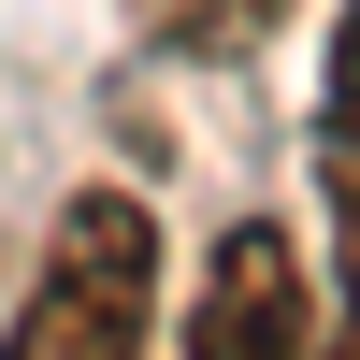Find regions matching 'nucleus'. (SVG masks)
Masks as SVG:
<instances>
[{"label":"nucleus","mask_w":360,"mask_h":360,"mask_svg":"<svg viewBox=\"0 0 360 360\" xmlns=\"http://www.w3.org/2000/svg\"><path fill=\"white\" fill-rule=\"evenodd\" d=\"M144 317H159V217L130 188H86L58 217V245H44V274H29L0 346L15 360H115V346H144Z\"/></svg>","instance_id":"obj_1"},{"label":"nucleus","mask_w":360,"mask_h":360,"mask_svg":"<svg viewBox=\"0 0 360 360\" xmlns=\"http://www.w3.org/2000/svg\"><path fill=\"white\" fill-rule=\"evenodd\" d=\"M188 346H202V360H274V346H317V274H303V245H288L274 217L217 231V274H202V303H188Z\"/></svg>","instance_id":"obj_2"},{"label":"nucleus","mask_w":360,"mask_h":360,"mask_svg":"<svg viewBox=\"0 0 360 360\" xmlns=\"http://www.w3.org/2000/svg\"><path fill=\"white\" fill-rule=\"evenodd\" d=\"M274 29H288V0H144V44L159 58H245Z\"/></svg>","instance_id":"obj_3"},{"label":"nucleus","mask_w":360,"mask_h":360,"mask_svg":"<svg viewBox=\"0 0 360 360\" xmlns=\"http://www.w3.org/2000/svg\"><path fill=\"white\" fill-rule=\"evenodd\" d=\"M317 188H332V288H346V346H360V144L332 130V159H317Z\"/></svg>","instance_id":"obj_4"},{"label":"nucleus","mask_w":360,"mask_h":360,"mask_svg":"<svg viewBox=\"0 0 360 360\" xmlns=\"http://www.w3.org/2000/svg\"><path fill=\"white\" fill-rule=\"evenodd\" d=\"M332 130L360 144V0H346V15H332Z\"/></svg>","instance_id":"obj_5"}]
</instances>
